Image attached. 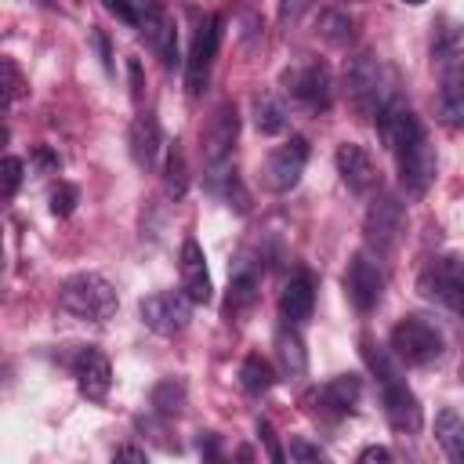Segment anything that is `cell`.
<instances>
[{
    "label": "cell",
    "instance_id": "1",
    "mask_svg": "<svg viewBox=\"0 0 464 464\" xmlns=\"http://www.w3.org/2000/svg\"><path fill=\"white\" fill-rule=\"evenodd\" d=\"M362 355H366V366L373 370V377H377V384H381V399H384L388 424H392L395 431H402V435H417V431H420V402H417V395L410 392V384L399 377L395 359H392L384 348L370 344V341H362Z\"/></svg>",
    "mask_w": 464,
    "mask_h": 464
},
{
    "label": "cell",
    "instance_id": "2",
    "mask_svg": "<svg viewBox=\"0 0 464 464\" xmlns=\"http://www.w3.org/2000/svg\"><path fill=\"white\" fill-rule=\"evenodd\" d=\"M435 69H439V112L446 123L464 120V33L457 25H442L435 44Z\"/></svg>",
    "mask_w": 464,
    "mask_h": 464
},
{
    "label": "cell",
    "instance_id": "3",
    "mask_svg": "<svg viewBox=\"0 0 464 464\" xmlns=\"http://www.w3.org/2000/svg\"><path fill=\"white\" fill-rule=\"evenodd\" d=\"M58 304L62 312H69L72 319H83V323H105L116 315L120 308V297H116V286L98 276V272H76L62 283L58 290Z\"/></svg>",
    "mask_w": 464,
    "mask_h": 464
},
{
    "label": "cell",
    "instance_id": "4",
    "mask_svg": "<svg viewBox=\"0 0 464 464\" xmlns=\"http://www.w3.org/2000/svg\"><path fill=\"white\" fill-rule=\"evenodd\" d=\"M348 98L362 116H377L392 98H395V76L377 54H355L344 69Z\"/></svg>",
    "mask_w": 464,
    "mask_h": 464
},
{
    "label": "cell",
    "instance_id": "5",
    "mask_svg": "<svg viewBox=\"0 0 464 464\" xmlns=\"http://www.w3.org/2000/svg\"><path fill=\"white\" fill-rule=\"evenodd\" d=\"M388 341H392V355L399 362H406V366H428V362H435L446 352V341H442L439 326L428 323V319H420V315L399 319L392 326V337Z\"/></svg>",
    "mask_w": 464,
    "mask_h": 464
},
{
    "label": "cell",
    "instance_id": "6",
    "mask_svg": "<svg viewBox=\"0 0 464 464\" xmlns=\"http://www.w3.org/2000/svg\"><path fill=\"white\" fill-rule=\"evenodd\" d=\"M417 290L450 312H464V257L457 254L431 257L417 279Z\"/></svg>",
    "mask_w": 464,
    "mask_h": 464
},
{
    "label": "cell",
    "instance_id": "7",
    "mask_svg": "<svg viewBox=\"0 0 464 464\" xmlns=\"http://www.w3.org/2000/svg\"><path fill=\"white\" fill-rule=\"evenodd\" d=\"M218 44H221V14H203L199 25H196V33H192L188 58H185V87H188L192 98H199L207 91Z\"/></svg>",
    "mask_w": 464,
    "mask_h": 464
},
{
    "label": "cell",
    "instance_id": "8",
    "mask_svg": "<svg viewBox=\"0 0 464 464\" xmlns=\"http://www.w3.org/2000/svg\"><path fill=\"white\" fill-rule=\"evenodd\" d=\"M283 87L308 112H326L334 102V80H330V69L323 62H304L297 69H286Z\"/></svg>",
    "mask_w": 464,
    "mask_h": 464
},
{
    "label": "cell",
    "instance_id": "9",
    "mask_svg": "<svg viewBox=\"0 0 464 464\" xmlns=\"http://www.w3.org/2000/svg\"><path fill=\"white\" fill-rule=\"evenodd\" d=\"M402 228H406V210L395 196L381 192L370 207H366V218H362V232H366V243L370 250H377L381 257L395 250V243L402 239Z\"/></svg>",
    "mask_w": 464,
    "mask_h": 464
},
{
    "label": "cell",
    "instance_id": "10",
    "mask_svg": "<svg viewBox=\"0 0 464 464\" xmlns=\"http://www.w3.org/2000/svg\"><path fill=\"white\" fill-rule=\"evenodd\" d=\"M188 308H192V301H188L185 290H160V294L141 297L138 315H141V323H145L152 334H160V337H174V334L185 330V323H188Z\"/></svg>",
    "mask_w": 464,
    "mask_h": 464
},
{
    "label": "cell",
    "instance_id": "11",
    "mask_svg": "<svg viewBox=\"0 0 464 464\" xmlns=\"http://www.w3.org/2000/svg\"><path fill=\"white\" fill-rule=\"evenodd\" d=\"M399 160V181L410 196H424L428 185L435 181V149L428 141V134H417L410 145H402L395 152Z\"/></svg>",
    "mask_w": 464,
    "mask_h": 464
},
{
    "label": "cell",
    "instance_id": "12",
    "mask_svg": "<svg viewBox=\"0 0 464 464\" xmlns=\"http://www.w3.org/2000/svg\"><path fill=\"white\" fill-rule=\"evenodd\" d=\"M344 290H348V301L359 308V312H373L381 304V294H384V272L377 268V261L370 254H355L348 261V272H344Z\"/></svg>",
    "mask_w": 464,
    "mask_h": 464
},
{
    "label": "cell",
    "instance_id": "13",
    "mask_svg": "<svg viewBox=\"0 0 464 464\" xmlns=\"http://www.w3.org/2000/svg\"><path fill=\"white\" fill-rule=\"evenodd\" d=\"M304 163H308V141L304 138H290L286 145L272 149V156L265 160V185L272 192H290L301 181Z\"/></svg>",
    "mask_w": 464,
    "mask_h": 464
},
{
    "label": "cell",
    "instance_id": "14",
    "mask_svg": "<svg viewBox=\"0 0 464 464\" xmlns=\"http://www.w3.org/2000/svg\"><path fill=\"white\" fill-rule=\"evenodd\" d=\"M373 127H377L381 141H384L392 152H399V149H402V145H410L417 134H424L420 120L413 116V109H410L402 98H392V102L373 116Z\"/></svg>",
    "mask_w": 464,
    "mask_h": 464
},
{
    "label": "cell",
    "instance_id": "15",
    "mask_svg": "<svg viewBox=\"0 0 464 464\" xmlns=\"http://www.w3.org/2000/svg\"><path fill=\"white\" fill-rule=\"evenodd\" d=\"M72 377H76V388H80V395H87V399H105L109 395V384H112V366H109V359L94 348V344H87V348H80L76 355H72Z\"/></svg>",
    "mask_w": 464,
    "mask_h": 464
},
{
    "label": "cell",
    "instance_id": "16",
    "mask_svg": "<svg viewBox=\"0 0 464 464\" xmlns=\"http://www.w3.org/2000/svg\"><path fill=\"white\" fill-rule=\"evenodd\" d=\"M257 286H261V265L254 257H239L232 265V283H228V301L225 312L228 315H246L257 304Z\"/></svg>",
    "mask_w": 464,
    "mask_h": 464
},
{
    "label": "cell",
    "instance_id": "17",
    "mask_svg": "<svg viewBox=\"0 0 464 464\" xmlns=\"http://www.w3.org/2000/svg\"><path fill=\"white\" fill-rule=\"evenodd\" d=\"M236 134H239V116L232 105H218L210 123L203 127V152L210 163H225L232 145H236Z\"/></svg>",
    "mask_w": 464,
    "mask_h": 464
},
{
    "label": "cell",
    "instance_id": "18",
    "mask_svg": "<svg viewBox=\"0 0 464 464\" xmlns=\"http://www.w3.org/2000/svg\"><path fill=\"white\" fill-rule=\"evenodd\" d=\"M337 174H341V181L352 188V192H370L373 188V181H377V170H373V160H370V152L362 149V145H355V141H341L337 145Z\"/></svg>",
    "mask_w": 464,
    "mask_h": 464
},
{
    "label": "cell",
    "instance_id": "19",
    "mask_svg": "<svg viewBox=\"0 0 464 464\" xmlns=\"http://www.w3.org/2000/svg\"><path fill=\"white\" fill-rule=\"evenodd\" d=\"M181 290L188 294L192 304H207L214 297V286H210V272H207V257H203V246L196 239H185L181 243Z\"/></svg>",
    "mask_w": 464,
    "mask_h": 464
},
{
    "label": "cell",
    "instance_id": "20",
    "mask_svg": "<svg viewBox=\"0 0 464 464\" xmlns=\"http://www.w3.org/2000/svg\"><path fill=\"white\" fill-rule=\"evenodd\" d=\"M359 395H362V381L355 373H341V377H330L323 388H319V406L334 417H344V413H355L359 406Z\"/></svg>",
    "mask_w": 464,
    "mask_h": 464
},
{
    "label": "cell",
    "instance_id": "21",
    "mask_svg": "<svg viewBox=\"0 0 464 464\" xmlns=\"http://www.w3.org/2000/svg\"><path fill=\"white\" fill-rule=\"evenodd\" d=\"M312 304H315V279H312V272L290 276V283H286L283 294H279V312H283V319L304 323V319L312 315Z\"/></svg>",
    "mask_w": 464,
    "mask_h": 464
},
{
    "label": "cell",
    "instance_id": "22",
    "mask_svg": "<svg viewBox=\"0 0 464 464\" xmlns=\"http://www.w3.org/2000/svg\"><path fill=\"white\" fill-rule=\"evenodd\" d=\"M276 359H279L283 377H304V370H308L304 341L297 334V323H290V319H283L276 330Z\"/></svg>",
    "mask_w": 464,
    "mask_h": 464
},
{
    "label": "cell",
    "instance_id": "23",
    "mask_svg": "<svg viewBox=\"0 0 464 464\" xmlns=\"http://www.w3.org/2000/svg\"><path fill=\"white\" fill-rule=\"evenodd\" d=\"M160 145H163L160 123H156L149 112L138 116V120L130 123V160H134L141 170H149V167L156 163V156H160Z\"/></svg>",
    "mask_w": 464,
    "mask_h": 464
},
{
    "label": "cell",
    "instance_id": "24",
    "mask_svg": "<svg viewBox=\"0 0 464 464\" xmlns=\"http://www.w3.org/2000/svg\"><path fill=\"white\" fill-rule=\"evenodd\" d=\"M435 439L442 446V453L457 464H464V417L457 410H439L435 413Z\"/></svg>",
    "mask_w": 464,
    "mask_h": 464
},
{
    "label": "cell",
    "instance_id": "25",
    "mask_svg": "<svg viewBox=\"0 0 464 464\" xmlns=\"http://www.w3.org/2000/svg\"><path fill=\"white\" fill-rule=\"evenodd\" d=\"M254 127L257 134H283L286 130V109L272 94H254Z\"/></svg>",
    "mask_w": 464,
    "mask_h": 464
},
{
    "label": "cell",
    "instance_id": "26",
    "mask_svg": "<svg viewBox=\"0 0 464 464\" xmlns=\"http://www.w3.org/2000/svg\"><path fill=\"white\" fill-rule=\"evenodd\" d=\"M315 33H319L326 44L344 47V44H352V36H355V22H352L344 11H323V14L315 18Z\"/></svg>",
    "mask_w": 464,
    "mask_h": 464
},
{
    "label": "cell",
    "instance_id": "27",
    "mask_svg": "<svg viewBox=\"0 0 464 464\" xmlns=\"http://www.w3.org/2000/svg\"><path fill=\"white\" fill-rule=\"evenodd\" d=\"M239 384H243L246 395H265L276 384V373L261 355H246L243 366H239Z\"/></svg>",
    "mask_w": 464,
    "mask_h": 464
},
{
    "label": "cell",
    "instance_id": "28",
    "mask_svg": "<svg viewBox=\"0 0 464 464\" xmlns=\"http://www.w3.org/2000/svg\"><path fill=\"white\" fill-rule=\"evenodd\" d=\"M163 188H167V196H174V199H181V196H185V188H188L185 152H181V145H178V141L170 145V152H167V163H163Z\"/></svg>",
    "mask_w": 464,
    "mask_h": 464
},
{
    "label": "cell",
    "instance_id": "29",
    "mask_svg": "<svg viewBox=\"0 0 464 464\" xmlns=\"http://www.w3.org/2000/svg\"><path fill=\"white\" fill-rule=\"evenodd\" d=\"M181 406H185V384H181V381L167 377V381H160V384L152 388V410H156L160 417H178Z\"/></svg>",
    "mask_w": 464,
    "mask_h": 464
},
{
    "label": "cell",
    "instance_id": "30",
    "mask_svg": "<svg viewBox=\"0 0 464 464\" xmlns=\"http://www.w3.org/2000/svg\"><path fill=\"white\" fill-rule=\"evenodd\" d=\"M76 199H80L76 185L62 181V185H58L54 192H51V214H58V218H69V214L76 210Z\"/></svg>",
    "mask_w": 464,
    "mask_h": 464
},
{
    "label": "cell",
    "instance_id": "31",
    "mask_svg": "<svg viewBox=\"0 0 464 464\" xmlns=\"http://www.w3.org/2000/svg\"><path fill=\"white\" fill-rule=\"evenodd\" d=\"M22 160L18 156H4V163H0V178H4V196L11 199L14 192H18V185H22Z\"/></svg>",
    "mask_w": 464,
    "mask_h": 464
},
{
    "label": "cell",
    "instance_id": "32",
    "mask_svg": "<svg viewBox=\"0 0 464 464\" xmlns=\"http://www.w3.org/2000/svg\"><path fill=\"white\" fill-rule=\"evenodd\" d=\"M105 7H109L120 22H127V25H141V0H105Z\"/></svg>",
    "mask_w": 464,
    "mask_h": 464
},
{
    "label": "cell",
    "instance_id": "33",
    "mask_svg": "<svg viewBox=\"0 0 464 464\" xmlns=\"http://www.w3.org/2000/svg\"><path fill=\"white\" fill-rule=\"evenodd\" d=\"M18 94H22V76H18V65H14L11 58H4V102H7V109L18 102Z\"/></svg>",
    "mask_w": 464,
    "mask_h": 464
},
{
    "label": "cell",
    "instance_id": "34",
    "mask_svg": "<svg viewBox=\"0 0 464 464\" xmlns=\"http://www.w3.org/2000/svg\"><path fill=\"white\" fill-rule=\"evenodd\" d=\"M290 460H326V453H323L319 446H312L308 439L294 435V439H290Z\"/></svg>",
    "mask_w": 464,
    "mask_h": 464
},
{
    "label": "cell",
    "instance_id": "35",
    "mask_svg": "<svg viewBox=\"0 0 464 464\" xmlns=\"http://www.w3.org/2000/svg\"><path fill=\"white\" fill-rule=\"evenodd\" d=\"M127 76H130V98L141 102V87H145V80H141V62H138V58H127Z\"/></svg>",
    "mask_w": 464,
    "mask_h": 464
},
{
    "label": "cell",
    "instance_id": "36",
    "mask_svg": "<svg viewBox=\"0 0 464 464\" xmlns=\"http://www.w3.org/2000/svg\"><path fill=\"white\" fill-rule=\"evenodd\" d=\"M257 435L265 439V446H268V457H272V460H283V450H279V442H276V431H272V424H268V420H257Z\"/></svg>",
    "mask_w": 464,
    "mask_h": 464
},
{
    "label": "cell",
    "instance_id": "37",
    "mask_svg": "<svg viewBox=\"0 0 464 464\" xmlns=\"http://www.w3.org/2000/svg\"><path fill=\"white\" fill-rule=\"evenodd\" d=\"M359 460H362V464H373V460L384 464V460H392V450H384V446H370V450L359 453Z\"/></svg>",
    "mask_w": 464,
    "mask_h": 464
},
{
    "label": "cell",
    "instance_id": "38",
    "mask_svg": "<svg viewBox=\"0 0 464 464\" xmlns=\"http://www.w3.org/2000/svg\"><path fill=\"white\" fill-rule=\"evenodd\" d=\"M94 47H98V54H102V65H105V69H112V54H109V40H105V33H98V29H94Z\"/></svg>",
    "mask_w": 464,
    "mask_h": 464
},
{
    "label": "cell",
    "instance_id": "39",
    "mask_svg": "<svg viewBox=\"0 0 464 464\" xmlns=\"http://www.w3.org/2000/svg\"><path fill=\"white\" fill-rule=\"evenodd\" d=\"M112 457H116V460H145V450H138V446H120Z\"/></svg>",
    "mask_w": 464,
    "mask_h": 464
},
{
    "label": "cell",
    "instance_id": "40",
    "mask_svg": "<svg viewBox=\"0 0 464 464\" xmlns=\"http://www.w3.org/2000/svg\"><path fill=\"white\" fill-rule=\"evenodd\" d=\"M36 160H40L44 167H58V156H51L47 149H36Z\"/></svg>",
    "mask_w": 464,
    "mask_h": 464
},
{
    "label": "cell",
    "instance_id": "41",
    "mask_svg": "<svg viewBox=\"0 0 464 464\" xmlns=\"http://www.w3.org/2000/svg\"><path fill=\"white\" fill-rule=\"evenodd\" d=\"M402 4H410V7H417V4H424V0H402Z\"/></svg>",
    "mask_w": 464,
    "mask_h": 464
}]
</instances>
